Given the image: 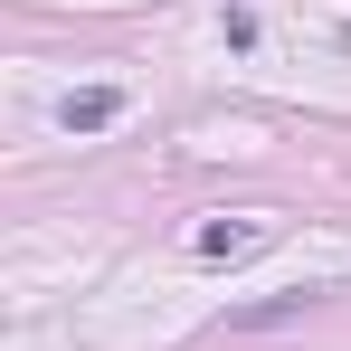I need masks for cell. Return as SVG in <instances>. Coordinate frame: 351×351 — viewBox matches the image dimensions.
Returning a JSON list of instances; mask_svg holds the SVG:
<instances>
[{
  "mask_svg": "<svg viewBox=\"0 0 351 351\" xmlns=\"http://www.w3.org/2000/svg\"><path fill=\"white\" fill-rule=\"evenodd\" d=\"M114 114H123V86H76V95H58V123H66V133H105Z\"/></svg>",
  "mask_w": 351,
  "mask_h": 351,
  "instance_id": "1",
  "label": "cell"
},
{
  "mask_svg": "<svg viewBox=\"0 0 351 351\" xmlns=\"http://www.w3.org/2000/svg\"><path fill=\"white\" fill-rule=\"evenodd\" d=\"M256 247H266L256 219H209V228H199V256H256Z\"/></svg>",
  "mask_w": 351,
  "mask_h": 351,
  "instance_id": "2",
  "label": "cell"
}]
</instances>
